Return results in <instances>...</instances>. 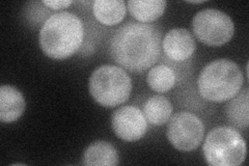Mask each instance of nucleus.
<instances>
[{
  "label": "nucleus",
  "mask_w": 249,
  "mask_h": 166,
  "mask_svg": "<svg viewBox=\"0 0 249 166\" xmlns=\"http://www.w3.org/2000/svg\"><path fill=\"white\" fill-rule=\"evenodd\" d=\"M111 127L115 135L122 140L134 142L145 135L147 122L139 108L123 106L112 113Z\"/></svg>",
  "instance_id": "obj_8"
},
{
  "label": "nucleus",
  "mask_w": 249,
  "mask_h": 166,
  "mask_svg": "<svg viewBox=\"0 0 249 166\" xmlns=\"http://www.w3.org/2000/svg\"><path fill=\"white\" fill-rule=\"evenodd\" d=\"M202 151L209 165L238 166L246 158V142L238 130L221 126L208 133Z\"/></svg>",
  "instance_id": "obj_5"
},
{
  "label": "nucleus",
  "mask_w": 249,
  "mask_h": 166,
  "mask_svg": "<svg viewBox=\"0 0 249 166\" xmlns=\"http://www.w3.org/2000/svg\"><path fill=\"white\" fill-rule=\"evenodd\" d=\"M249 96L248 89L242 92H239L235 98H232L227 106V116L229 122L238 129H247L249 123Z\"/></svg>",
  "instance_id": "obj_15"
},
{
  "label": "nucleus",
  "mask_w": 249,
  "mask_h": 166,
  "mask_svg": "<svg viewBox=\"0 0 249 166\" xmlns=\"http://www.w3.org/2000/svg\"><path fill=\"white\" fill-rule=\"evenodd\" d=\"M26 102L22 92L15 86L0 88V121L13 123L18 121L25 111Z\"/></svg>",
  "instance_id": "obj_10"
},
{
  "label": "nucleus",
  "mask_w": 249,
  "mask_h": 166,
  "mask_svg": "<svg viewBox=\"0 0 249 166\" xmlns=\"http://www.w3.org/2000/svg\"><path fill=\"white\" fill-rule=\"evenodd\" d=\"M127 9L140 23H150L159 19L164 14L166 1L164 0H130Z\"/></svg>",
  "instance_id": "obj_14"
},
{
  "label": "nucleus",
  "mask_w": 249,
  "mask_h": 166,
  "mask_svg": "<svg viewBox=\"0 0 249 166\" xmlns=\"http://www.w3.org/2000/svg\"><path fill=\"white\" fill-rule=\"evenodd\" d=\"M243 74L230 59H217L201 70L197 79L200 96L213 103H223L235 98L243 85Z\"/></svg>",
  "instance_id": "obj_3"
},
{
  "label": "nucleus",
  "mask_w": 249,
  "mask_h": 166,
  "mask_svg": "<svg viewBox=\"0 0 249 166\" xmlns=\"http://www.w3.org/2000/svg\"><path fill=\"white\" fill-rule=\"evenodd\" d=\"M84 26L77 15L59 12L51 15L43 24L38 43L47 56L64 60L75 54L83 43Z\"/></svg>",
  "instance_id": "obj_2"
},
{
  "label": "nucleus",
  "mask_w": 249,
  "mask_h": 166,
  "mask_svg": "<svg viewBox=\"0 0 249 166\" xmlns=\"http://www.w3.org/2000/svg\"><path fill=\"white\" fill-rule=\"evenodd\" d=\"M146 82L150 88L157 92H166L174 88L177 82L175 71L165 65L153 67L146 76Z\"/></svg>",
  "instance_id": "obj_16"
},
{
  "label": "nucleus",
  "mask_w": 249,
  "mask_h": 166,
  "mask_svg": "<svg viewBox=\"0 0 249 166\" xmlns=\"http://www.w3.org/2000/svg\"><path fill=\"white\" fill-rule=\"evenodd\" d=\"M89 90L92 99L101 106L116 107L128 101L132 81L123 68L103 65L91 73Z\"/></svg>",
  "instance_id": "obj_4"
},
{
  "label": "nucleus",
  "mask_w": 249,
  "mask_h": 166,
  "mask_svg": "<svg viewBox=\"0 0 249 166\" xmlns=\"http://www.w3.org/2000/svg\"><path fill=\"white\" fill-rule=\"evenodd\" d=\"M173 104L163 96H153L143 105V115L146 122L155 127L165 125L173 114Z\"/></svg>",
  "instance_id": "obj_13"
},
{
  "label": "nucleus",
  "mask_w": 249,
  "mask_h": 166,
  "mask_svg": "<svg viewBox=\"0 0 249 166\" xmlns=\"http://www.w3.org/2000/svg\"><path fill=\"white\" fill-rule=\"evenodd\" d=\"M205 125L200 118L189 111H180L169 118L168 141L180 152H192L200 146Z\"/></svg>",
  "instance_id": "obj_7"
},
{
  "label": "nucleus",
  "mask_w": 249,
  "mask_h": 166,
  "mask_svg": "<svg viewBox=\"0 0 249 166\" xmlns=\"http://www.w3.org/2000/svg\"><path fill=\"white\" fill-rule=\"evenodd\" d=\"M162 48L166 56L174 61H184L196 52V44L188 29L175 28L169 30L162 41Z\"/></svg>",
  "instance_id": "obj_9"
},
{
  "label": "nucleus",
  "mask_w": 249,
  "mask_h": 166,
  "mask_svg": "<svg viewBox=\"0 0 249 166\" xmlns=\"http://www.w3.org/2000/svg\"><path fill=\"white\" fill-rule=\"evenodd\" d=\"M43 3L52 10H64L73 3L71 0H44Z\"/></svg>",
  "instance_id": "obj_17"
},
{
  "label": "nucleus",
  "mask_w": 249,
  "mask_h": 166,
  "mask_svg": "<svg viewBox=\"0 0 249 166\" xmlns=\"http://www.w3.org/2000/svg\"><path fill=\"white\" fill-rule=\"evenodd\" d=\"M188 3H196V4H198V3H204L205 1L204 0H196V1H193V0H191V1H187Z\"/></svg>",
  "instance_id": "obj_18"
},
{
  "label": "nucleus",
  "mask_w": 249,
  "mask_h": 166,
  "mask_svg": "<svg viewBox=\"0 0 249 166\" xmlns=\"http://www.w3.org/2000/svg\"><path fill=\"white\" fill-rule=\"evenodd\" d=\"M92 13L100 23L113 26L124 20L127 4L123 0H96L92 4Z\"/></svg>",
  "instance_id": "obj_12"
},
{
  "label": "nucleus",
  "mask_w": 249,
  "mask_h": 166,
  "mask_svg": "<svg viewBox=\"0 0 249 166\" xmlns=\"http://www.w3.org/2000/svg\"><path fill=\"white\" fill-rule=\"evenodd\" d=\"M82 163L87 166H116L120 163L118 149L107 141H95L85 149Z\"/></svg>",
  "instance_id": "obj_11"
},
{
  "label": "nucleus",
  "mask_w": 249,
  "mask_h": 166,
  "mask_svg": "<svg viewBox=\"0 0 249 166\" xmlns=\"http://www.w3.org/2000/svg\"><path fill=\"white\" fill-rule=\"evenodd\" d=\"M192 28L199 42L211 47L229 43L235 33L231 18L216 9H206L196 13L192 20Z\"/></svg>",
  "instance_id": "obj_6"
},
{
  "label": "nucleus",
  "mask_w": 249,
  "mask_h": 166,
  "mask_svg": "<svg viewBox=\"0 0 249 166\" xmlns=\"http://www.w3.org/2000/svg\"><path fill=\"white\" fill-rule=\"evenodd\" d=\"M161 31L147 23L127 22L113 34L109 51L119 66L140 73L158 61L162 46Z\"/></svg>",
  "instance_id": "obj_1"
}]
</instances>
